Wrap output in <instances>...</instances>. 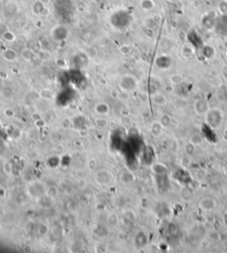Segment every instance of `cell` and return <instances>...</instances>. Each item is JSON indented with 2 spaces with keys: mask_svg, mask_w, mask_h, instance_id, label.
Returning a JSON list of instances; mask_svg holds the SVG:
<instances>
[{
  "mask_svg": "<svg viewBox=\"0 0 227 253\" xmlns=\"http://www.w3.org/2000/svg\"><path fill=\"white\" fill-rule=\"evenodd\" d=\"M207 120L212 128H217L221 124V114L216 110L211 111L208 113Z\"/></svg>",
  "mask_w": 227,
  "mask_h": 253,
  "instance_id": "cell-1",
  "label": "cell"
},
{
  "mask_svg": "<svg viewBox=\"0 0 227 253\" xmlns=\"http://www.w3.org/2000/svg\"><path fill=\"white\" fill-rule=\"evenodd\" d=\"M96 181L100 185H107L111 181V175L107 170H100L95 175Z\"/></svg>",
  "mask_w": 227,
  "mask_h": 253,
  "instance_id": "cell-2",
  "label": "cell"
},
{
  "mask_svg": "<svg viewBox=\"0 0 227 253\" xmlns=\"http://www.w3.org/2000/svg\"><path fill=\"white\" fill-rule=\"evenodd\" d=\"M131 82H136V81L130 75H125L122 78V81H121V87L125 89V90H131V89H133L136 85L135 84H131Z\"/></svg>",
  "mask_w": 227,
  "mask_h": 253,
  "instance_id": "cell-3",
  "label": "cell"
},
{
  "mask_svg": "<svg viewBox=\"0 0 227 253\" xmlns=\"http://www.w3.org/2000/svg\"><path fill=\"white\" fill-rule=\"evenodd\" d=\"M3 58L9 62L14 61L18 58V53L12 49H7L3 52Z\"/></svg>",
  "mask_w": 227,
  "mask_h": 253,
  "instance_id": "cell-4",
  "label": "cell"
},
{
  "mask_svg": "<svg viewBox=\"0 0 227 253\" xmlns=\"http://www.w3.org/2000/svg\"><path fill=\"white\" fill-rule=\"evenodd\" d=\"M94 110L96 111L97 113L100 114V115H104V114H107L109 112V105L105 103V102H100V103H98L95 107H94Z\"/></svg>",
  "mask_w": 227,
  "mask_h": 253,
  "instance_id": "cell-5",
  "label": "cell"
},
{
  "mask_svg": "<svg viewBox=\"0 0 227 253\" xmlns=\"http://www.w3.org/2000/svg\"><path fill=\"white\" fill-rule=\"evenodd\" d=\"M39 96L41 98L44 99V100H52L53 97H54V95H53V92L49 89H43L40 92H39Z\"/></svg>",
  "mask_w": 227,
  "mask_h": 253,
  "instance_id": "cell-6",
  "label": "cell"
},
{
  "mask_svg": "<svg viewBox=\"0 0 227 253\" xmlns=\"http://www.w3.org/2000/svg\"><path fill=\"white\" fill-rule=\"evenodd\" d=\"M118 221H119V220H118V216H117V214L115 213H109L108 216H107V225H108V227H110V228L115 227V226L118 224Z\"/></svg>",
  "mask_w": 227,
  "mask_h": 253,
  "instance_id": "cell-7",
  "label": "cell"
},
{
  "mask_svg": "<svg viewBox=\"0 0 227 253\" xmlns=\"http://www.w3.org/2000/svg\"><path fill=\"white\" fill-rule=\"evenodd\" d=\"M146 242H147L146 236V235L143 232H140V233H139L137 235V236H136V244H137L138 246L143 247L144 245L146 244Z\"/></svg>",
  "mask_w": 227,
  "mask_h": 253,
  "instance_id": "cell-8",
  "label": "cell"
},
{
  "mask_svg": "<svg viewBox=\"0 0 227 253\" xmlns=\"http://www.w3.org/2000/svg\"><path fill=\"white\" fill-rule=\"evenodd\" d=\"M195 109H196L197 112L200 114L205 113L208 110V105H207V103H205L203 101H199L195 106Z\"/></svg>",
  "mask_w": 227,
  "mask_h": 253,
  "instance_id": "cell-9",
  "label": "cell"
},
{
  "mask_svg": "<svg viewBox=\"0 0 227 253\" xmlns=\"http://www.w3.org/2000/svg\"><path fill=\"white\" fill-rule=\"evenodd\" d=\"M45 195L51 197V199L55 198L58 196V190L55 186H49L45 190Z\"/></svg>",
  "mask_w": 227,
  "mask_h": 253,
  "instance_id": "cell-10",
  "label": "cell"
},
{
  "mask_svg": "<svg viewBox=\"0 0 227 253\" xmlns=\"http://www.w3.org/2000/svg\"><path fill=\"white\" fill-rule=\"evenodd\" d=\"M108 121L104 119V118H97L95 120V125L99 128H105L106 127L108 126Z\"/></svg>",
  "mask_w": 227,
  "mask_h": 253,
  "instance_id": "cell-11",
  "label": "cell"
},
{
  "mask_svg": "<svg viewBox=\"0 0 227 253\" xmlns=\"http://www.w3.org/2000/svg\"><path fill=\"white\" fill-rule=\"evenodd\" d=\"M48 231H49V227H48V225H46L45 223L40 224L39 227L37 228V233H38V235L41 236H45V235L48 233Z\"/></svg>",
  "mask_w": 227,
  "mask_h": 253,
  "instance_id": "cell-12",
  "label": "cell"
},
{
  "mask_svg": "<svg viewBox=\"0 0 227 253\" xmlns=\"http://www.w3.org/2000/svg\"><path fill=\"white\" fill-rule=\"evenodd\" d=\"M21 57H22V58H23L24 60L29 61V60H31L32 58H33V52H32V50H29V49H25V50H23L22 52H21Z\"/></svg>",
  "mask_w": 227,
  "mask_h": 253,
  "instance_id": "cell-13",
  "label": "cell"
},
{
  "mask_svg": "<svg viewBox=\"0 0 227 253\" xmlns=\"http://www.w3.org/2000/svg\"><path fill=\"white\" fill-rule=\"evenodd\" d=\"M153 170L154 173H156L157 174H163L165 173V167L162 164H155L153 167Z\"/></svg>",
  "mask_w": 227,
  "mask_h": 253,
  "instance_id": "cell-14",
  "label": "cell"
},
{
  "mask_svg": "<svg viewBox=\"0 0 227 253\" xmlns=\"http://www.w3.org/2000/svg\"><path fill=\"white\" fill-rule=\"evenodd\" d=\"M3 38L6 41V42H13L15 40V35L11 31H5L3 34Z\"/></svg>",
  "mask_w": 227,
  "mask_h": 253,
  "instance_id": "cell-15",
  "label": "cell"
},
{
  "mask_svg": "<svg viewBox=\"0 0 227 253\" xmlns=\"http://www.w3.org/2000/svg\"><path fill=\"white\" fill-rule=\"evenodd\" d=\"M38 57L42 60H48L51 58V54L48 50H40V52H38Z\"/></svg>",
  "mask_w": 227,
  "mask_h": 253,
  "instance_id": "cell-16",
  "label": "cell"
},
{
  "mask_svg": "<svg viewBox=\"0 0 227 253\" xmlns=\"http://www.w3.org/2000/svg\"><path fill=\"white\" fill-rule=\"evenodd\" d=\"M3 170L6 174H11L12 168V164L8 161H4L3 163Z\"/></svg>",
  "mask_w": 227,
  "mask_h": 253,
  "instance_id": "cell-17",
  "label": "cell"
},
{
  "mask_svg": "<svg viewBox=\"0 0 227 253\" xmlns=\"http://www.w3.org/2000/svg\"><path fill=\"white\" fill-rule=\"evenodd\" d=\"M161 129H162V127H161V124L160 123H154L152 125V128H151V130H152V133L154 135V136H157L161 133Z\"/></svg>",
  "mask_w": 227,
  "mask_h": 253,
  "instance_id": "cell-18",
  "label": "cell"
},
{
  "mask_svg": "<svg viewBox=\"0 0 227 253\" xmlns=\"http://www.w3.org/2000/svg\"><path fill=\"white\" fill-rule=\"evenodd\" d=\"M3 112H4V116L7 117V118H12V117H14V115H15L14 111H13L12 109H11V108H5V109L3 111Z\"/></svg>",
  "mask_w": 227,
  "mask_h": 253,
  "instance_id": "cell-19",
  "label": "cell"
},
{
  "mask_svg": "<svg viewBox=\"0 0 227 253\" xmlns=\"http://www.w3.org/2000/svg\"><path fill=\"white\" fill-rule=\"evenodd\" d=\"M119 50H120V52H121L122 54L126 55V54H129V53H130L131 48H130V46H128V45H122V46L120 47Z\"/></svg>",
  "mask_w": 227,
  "mask_h": 253,
  "instance_id": "cell-20",
  "label": "cell"
},
{
  "mask_svg": "<svg viewBox=\"0 0 227 253\" xmlns=\"http://www.w3.org/2000/svg\"><path fill=\"white\" fill-rule=\"evenodd\" d=\"M36 229V225L34 223V221H28L26 224V230L28 232H32Z\"/></svg>",
  "mask_w": 227,
  "mask_h": 253,
  "instance_id": "cell-21",
  "label": "cell"
},
{
  "mask_svg": "<svg viewBox=\"0 0 227 253\" xmlns=\"http://www.w3.org/2000/svg\"><path fill=\"white\" fill-rule=\"evenodd\" d=\"M170 121V119L168 116L164 115V116L162 118V121H161V124H162L163 127H167V126L169 125Z\"/></svg>",
  "mask_w": 227,
  "mask_h": 253,
  "instance_id": "cell-22",
  "label": "cell"
},
{
  "mask_svg": "<svg viewBox=\"0 0 227 253\" xmlns=\"http://www.w3.org/2000/svg\"><path fill=\"white\" fill-rule=\"evenodd\" d=\"M31 119H32L35 122H36V121H38L39 120H41V119H42V116H41V114H40V113L34 112V113H32V114H31Z\"/></svg>",
  "mask_w": 227,
  "mask_h": 253,
  "instance_id": "cell-23",
  "label": "cell"
},
{
  "mask_svg": "<svg viewBox=\"0 0 227 253\" xmlns=\"http://www.w3.org/2000/svg\"><path fill=\"white\" fill-rule=\"evenodd\" d=\"M22 251L24 252H31L32 251H33V247L30 245V244H25L23 247H22Z\"/></svg>",
  "mask_w": 227,
  "mask_h": 253,
  "instance_id": "cell-24",
  "label": "cell"
},
{
  "mask_svg": "<svg viewBox=\"0 0 227 253\" xmlns=\"http://www.w3.org/2000/svg\"><path fill=\"white\" fill-rule=\"evenodd\" d=\"M139 28V25L137 22H132V23L131 24V30L137 31Z\"/></svg>",
  "mask_w": 227,
  "mask_h": 253,
  "instance_id": "cell-25",
  "label": "cell"
},
{
  "mask_svg": "<svg viewBox=\"0 0 227 253\" xmlns=\"http://www.w3.org/2000/svg\"><path fill=\"white\" fill-rule=\"evenodd\" d=\"M108 125L112 129H115L118 127V124L115 121H110V123H108Z\"/></svg>",
  "mask_w": 227,
  "mask_h": 253,
  "instance_id": "cell-26",
  "label": "cell"
}]
</instances>
